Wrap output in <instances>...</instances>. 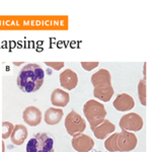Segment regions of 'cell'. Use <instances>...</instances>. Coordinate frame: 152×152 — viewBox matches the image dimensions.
Here are the masks:
<instances>
[{
	"label": "cell",
	"mask_w": 152,
	"mask_h": 152,
	"mask_svg": "<svg viewBox=\"0 0 152 152\" xmlns=\"http://www.w3.org/2000/svg\"><path fill=\"white\" fill-rule=\"evenodd\" d=\"M119 126L124 131L137 132L143 128V120L138 114L130 113L122 117L119 122Z\"/></svg>",
	"instance_id": "cell-5"
},
{
	"label": "cell",
	"mask_w": 152,
	"mask_h": 152,
	"mask_svg": "<svg viewBox=\"0 0 152 152\" xmlns=\"http://www.w3.org/2000/svg\"><path fill=\"white\" fill-rule=\"evenodd\" d=\"M83 114L90 125V129H94L105 120L107 111L102 104L95 99H89L83 107Z\"/></svg>",
	"instance_id": "cell-2"
},
{
	"label": "cell",
	"mask_w": 152,
	"mask_h": 152,
	"mask_svg": "<svg viewBox=\"0 0 152 152\" xmlns=\"http://www.w3.org/2000/svg\"><path fill=\"white\" fill-rule=\"evenodd\" d=\"M113 105L118 112H128L135 107V102L131 95L127 94H120L115 99Z\"/></svg>",
	"instance_id": "cell-8"
},
{
	"label": "cell",
	"mask_w": 152,
	"mask_h": 152,
	"mask_svg": "<svg viewBox=\"0 0 152 152\" xmlns=\"http://www.w3.org/2000/svg\"><path fill=\"white\" fill-rule=\"evenodd\" d=\"M28 138V129L23 125H16L10 135V140L15 145H23Z\"/></svg>",
	"instance_id": "cell-14"
},
{
	"label": "cell",
	"mask_w": 152,
	"mask_h": 152,
	"mask_svg": "<svg viewBox=\"0 0 152 152\" xmlns=\"http://www.w3.org/2000/svg\"><path fill=\"white\" fill-rule=\"evenodd\" d=\"M78 76L71 69H66L60 74V84L66 90H72L77 86Z\"/></svg>",
	"instance_id": "cell-9"
},
{
	"label": "cell",
	"mask_w": 152,
	"mask_h": 152,
	"mask_svg": "<svg viewBox=\"0 0 152 152\" xmlns=\"http://www.w3.org/2000/svg\"><path fill=\"white\" fill-rule=\"evenodd\" d=\"M144 75H146V64H144Z\"/></svg>",
	"instance_id": "cell-23"
},
{
	"label": "cell",
	"mask_w": 152,
	"mask_h": 152,
	"mask_svg": "<svg viewBox=\"0 0 152 152\" xmlns=\"http://www.w3.org/2000/svg\"><path fill=\"white\" fill-rule=\"evenodd\" d=\"M64 126L67 133L72 137H75L79 134H82L86 128V123L84 119L78 115L75 111H71L66 116Z\"/></svg>",
	"instance_id": "cell-4"
},
{
	"label": "cell",
	"mask_w": 152,
	"mask_h": 152,
	"mask_svg": "<svg viewBox=\"0 0 152 152\" xmlns=\"http://www.w3.org/2000/svg\"><path fill=\"white\" fill-rule=\"evenodd\" d=\"M118 134L119 133H113L111 136H109L104 141V147L107 151L110 152H120V149L117 144Z\"/></svg>",
	"instance_id": "cell-17"
},
{
	"label": "cell",
	"mask_w": 152,
	"mask_h": 152,
	"mask_svg": "<svg viewBox=\"0 0 152 152\" xmlns=\"http://www.w3.org/2000/svg\"><path fill=\"white\" fill-rule=\"evenodd\" d=\"M45 73L38 64L23 66L18 76V85L23 91L31 94L38 91L44 83Z\"/></svg>",
	"instance_id": "cell-1"
},
{
	"label": "cell",
	"mask_w": 152,
	"mask_h": 152,
	"mask_svg": "<svg viewBox=\"0 0 152 152\" xmlns=\"http://www.w3.org/2000/svg\"><path fill=\"white\" fill-rule=\"evenodd\" d=\"M69 94L61 88H56L51 94V102L55 107H64L69 102Z\"/></svg>",
	"instance_id": "cell-13"
},
{
	"label": "cell",
	"mask_w": 152,
	"mask_h": 152,
	"mask_svg": "<svg viewBox=\"0 0 152 152\" xmlns=\"http://www.w3.org/2000/svg\"><path fill=\"white\" fill-rule=\"evenodd\" d=\"M63 111L58 107H49L45 112V122L48 125H56L62 120Z\"/></svg>",
	"instance_id": "cell-16"
},
{
	"label": "cell",
	"mask_w": 152,
	"mask_h": 152,
	"mask_svg": "<svg viewBox=\"0 0 152 152\" xmlns=\"http://www.w3.org/2000/svg\"><path fill=\"white\" fill-rule=\"evenodd\" d=\"M23 119L28 126H38L42 122V113L36 107H28L23 113Z\"/></svg>",
	"instance_id": "cell-10"
},
{
	"label": "cell",
	"mask_w": 152,
	"mask_h": 152,
	"mask_svg": "<svg viewBox=\"0 0 152 152\" xmlns=\"http://www.w3.org/2000/svg\"><path fill=\"white\" fill-rule=\"evenodd\" d=\"M115 129H116V126H115L114 124L111 123L109 120H104L102 124L91 130H92V132H94V136L96 137L97 139H99V140H104V139L107 138L111 134L115 133Z\"/></svg>",
	"instance_id": "cell-11"
},
{
	"label": "cell",
	"mask_w": 152,
	"mask_h": 152,
	"mask_svg": "<svg viewBox=\"0 0 152 152\" xmlns=\"http://www.w3.org/2000/svg\"><path fill=\"white\" fill-rule=\"evenodd\" d=\"M138 143L136 135L132 132L122 130L121 133L118 134L117 144L120 149V152H130L134 150Z\"/></svg>",
	"instance_id": "cell-6"
},
{
	"label": "cell",
	"mask_w": 152,
	"mask_h": 152,
	"mask_svg": "<svg viewBox=\"0 0 152 152\" xmlns=\"http://www.w3.org/2000/svg\"><path fill=\"white\" fill-rule=\"evenodd\" d=\"M91 83L94 86L102 84H112V77L107 69H100L91 76Z\"/></svg>",
	"instance_id": "cell-15"
},
{
	"label": "cell",
	"mask_w": 152,
	"mask_h": 152,
	"mask_svg": "<svg viewBox=\"0 0 152 152\" xmlns=\"http://www.w3.org/2000/svg\"><path fill=\"white\" fill-rule=\"evenodd\" d=\"M71 144L77 152H89L94 148V141L88 135L82 133L73 137L71 140Z\"/></svg>",
	"instance_id": "cell-7"
},
{
	"label": "cell",
	"mask_w": 152,
	"mask_h": 152,
	"mask_svg": "<svg viewBox=\"0 0 152 152\" xmlns=\"http://www.w3.org/2000/svg\"><path fill=\"white\" fill-rule=\"evenodd\" d=\"M2 127H3V133H2V138L7 139L8 137H10V135L12 133L14 129V126L9 122H3L2 123Z\"/></svg>",
	"instance_id": "cell-19"
},
{
	"label": "cell",
	"mask_w": 152,
	"mask_h": 152,
	"mask_svg": "<svg viewBox=\"0 0 152 152\" xmlns=\"http://www.w3.org/2000/svg\"><path fill=\"white\" fill-rule=\"evenodd\" d=\"M13 64L15 66H19V65H21V62H14Z\"/></svg>",
	"instance_id": "cell-22"
},
{
	"label": "cell",
	"mask_w": 152,
	"mask_h": 152,
	"mask_svg": "<svg viewBox=\"0 0 152 152\" xmlns=\"http://www.w3.org/2000/svg\"><path fill=\"white\" fill-rule=\"evenodd\" d=\"M114 87L109 84H102L94 86V95L97 99L102 100L104 102H107L111 100V99L114 95Z\"/></svg>",
	"instance_id": "cell-12"
},
{
	"label": "cell",
	"mask_w": 152,
	"mask_h": 152,
	"mask_svg": "<svg viewBox=\"0 0 152 152\" xmlns=\"http://www.w3.org/2000/svg\"><path fill=\"white\" fill-rule=\"evenodd\" d=\"M45 64L48 66V67L53 68L54 70H61L63 67H64V63L63 62H45Z\"/></svg>",
	"instance_id": "cell-21"
},
{
	"label": "cell",
	"mask_w": 152,
	"mask_h": 152,
	"mask_svg": "<svg viewBox=\"0 0 152 152\" xmlns=\"http://www.w3.org/2000/svg\"><path fill=\"white\" fill-rule=\"evenodd\" d=\"M26 152H54V141L46 133H37L26 144Z\"/></svg>",
	"instance_id": "cell-3"
},
{
	"label": "cell",
	"mask_w": 152,
	"mask_h": 152,
	"mask_svg": "<svg viewBox=\"0 0 152 152\" xmlns=\"http://www.w3.org/2000/svg\"><path fill=\"white\" fill-rule=\"evenodd\" d=\"M99 62H81V67L85 71H91L99 66Z\"/></svg>",
	"instance_id": "cell-20"
},
{
	"label": "cell",
	"mask_w": 152,
	"mask_h": 152,
	"mask_svg": "<svg viewBox=\"0 0 152 152\" xmlns=\"http://www.w3.org/2000/svg\"><path fill=\"white\" fill-rule=\"evenodd\" d=\"M138 95L139 99L142 105L147 104V86H146V79H141L138 83Z\"/></svg>",
	"instance_id": "cell-18"
}]
</instances>
